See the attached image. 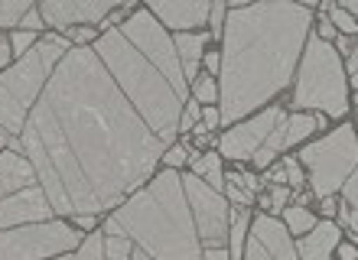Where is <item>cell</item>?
Returning <instances> with one entry per match:
<instances>
[{"instance_id":"obj_26","label":"cell","mask_w":358,"mask_h":260,"mask_svg":"<svg viewBox=\"0 0 358 260\" xmlns=\"http://www.w3.org/2000/svg\"><path fill=\"white\" fill-rule=\"evenodd\" d=\"M192 92H196V101H202V104H215L218 101V88H215V78H212V75L196 78Z\"/></svg>"},{"instance_id":"obj_4","label":"cell","mask_w":358,"mask_h":260,"mask_svg":"<svg viewBox=\"0 0 358 260\" xmlns=\"http://www.w3.org/2000/svg\"><path fill=\"white\" fill-rule=\"evenodd\" d=\"M108 238H124L150 260H202V241L182 176L166 169L104 222Z\"/></svg>"},{"instance_id":"obj_13","label":"cell","mask_w":358,"mask_h":260,"mask_svg":"<svg viewBox=\"0 0 358 260\" xmlns=\"http://www.w3.org/2000/svg\"><path fill=\"white\" fill-rule=\"evenodd\" d=\"M153 17L160 20L163 27H173L179 33H186L189 27H199V23H206L212 17V3L208 0H153L150 7H147Z\"/></svg>"},{"instance_id":"obj_2","label":"cell","mask_w":358,"mask_h":260,"mask_svg":"<svg viewBox=\"0 0 358 260\" xmlns=\"http://www.w3.org/2000/svg\"><path fill=\"white\" fill-rule=\"evenodd\" d=\"M313 27L310 3H231L222 56V124H235L287 88Z\"/></svg>"},{"instance_id":"obj_11","label":"cell","mask_w":358,"mask_h":260,"mask_svg":"<svg viewBox=\"0 0 358 260\" xmlns=\"http://www.w3.org/2000/svg\"><path fill=\"white\" fill-rule=\"evenodd\" d=\"M36 10L43 17V23L59 27L66 33V29H76V27H88V23H101L117 7L111 0H46Z\"/></svg>"},{"instance_id":"obj_43","label":"cell","mask_w":358,"mask_h":260,"mask_svg":"<svg viewBox=\"0 0 358 260\" xmlns=\"http://www.w3.org/2000/svg\"><path fill=\"white\" fill-rule=\"evenodd\" d=\"M206 65H208V72H222V56H218V52H208Z\"/></svg>"},{"instance_id":"obj_33","label":"cell","mask_w":358,"mask_h":260,"mask_svg":"<svg viewBox=\"0 0 358 260\" xmlns=\"http://www.w3.org/2000/svg\"><path fill=\"white\" fill-rule=\"evenodd\" d=\"M62 36H66L69 43H92V39H94V29L92 27H76V29H66Z\"/></svg>"},{"instance_id":"obj_17","label":"cell","mask_w":358,"mask_h":260,"mask_svg":"<svg viewBox=\"0 0 358 260\" xmlns=\"http://www.w3.org/2000/svg\"><path fill=\"white\" fill-rule=\"evenodd\" d=\"M316 130V117H310V114H293V117H283L277 127H273V133L267 137L264 150H271L273 157L280 153V150L293 147V143H300V140H306Z\"/></svg>"},{"instance_id":"obj_46","label":"cell","mask_w":358,"mask_h":260,"mask_svg":"<svg viewBox=\"0 0 358 260\" xmlns=\"http://www.w3.org/2000/svg\"><path fill=\"white\" fill-rule=\"evenodd\" d=\"M7 59H10V39H0V68L7 65Z\"/></svg>"},{"instance_id":"obj_49","label":"cell","mask_w":358,"mask_h":260,"mask_svg":"<svg viewBox=\"0 0 358 260\" xmlns=\"http://www.w3.org/2000/svg\"><path fill=\"white\" fill-rule=\"evenodd\" d=\"M76 224H78V228H92L94 218H92V215H82V218H76Z\"/></svg>"},{"instance_id":"obj_28","label":"cell","mask_w":358,"mask_h":260,"mask_svg":"<svg viewBox=\"0 0 358 260\" xmlns=\"http://www.w3.org/2000/svg\"><path fill=\"white\" fill-rule=\"evenodd\" d=\"M225 189H228V198H231V202H238V205H251V202H255V195H248L245 189H241V182H238V173H235V176H228Z\"/></svg>"},{"instance_id":"obj_47","label":"cell","mask_w":358,"mask_h":260,"mask_svg":"<svg viewBox=\"0 0 358 260\" xmlns=\"http://www.w3.org/2000/svg\"><path fill=\"white\" fill-rule=\"evenodd\" d=\"M339 49L352 56V52H355V43H352V36H339Z\"/></svg>"},{"instance_id":"obj_42","label":"cell","mask_w":358,"mask_h":260,"mask_svg":"<svg viewBox=\"0 0 358 260\" xmlns=\"http://www.w3.org/2000/svg\"><path fill=\"white\" fill-rule=\"evenodd\" d=\"M339 260H358V247H355V244H342V247H339Z\"/></svg>"},{"instance_id":"obj_12","label":"cell","mask_w":358,"mask_h":260,"mask_svg":"<svg viewBox=\"0 0 358 260\" xmlns=\"http://www.w3.org/2000/svg\"><path fill=\"white\" fill-rule=\"evenodd\" d=\"M52 205H49L46 192L39 186H29L23 192L10 195V198H0V231H10V228H23V224H43L52 222Z\"/></svg>"},{"instance_id":"obj_39","label":"cell","mask_w":358,"mask_h":260,"mask_svg":"<svg viewBox=\"0 0 358 260\" xmlns=\"http://www.w3.org/2000/svg\"><path fill=\"white\" fill-rule=\"evenodd\" d=\"M218 124H222V114H218L215 108H206V111H202V127H206V130H215Z\"/></svg>"},{"instance_id":"obj_44","label":"cell","mask_w":358,"mask_h":260,"mask_svg":"<svg viewBox=\"0 0 358 260\" xmlns=\"http://www.w3.org/2000/svg\"><path fill=\"white\" fill-rule=\"evenodd\" d=\"M202 260H228V247H218V251H202Z\"/></svg>"},{"instance_id":"obj_18","label":"cell","mask_w":358,"mask_h":260,"mask_svg":"<svg viewBox=\"0 0 358 260\" xmlns=\"http://www.w3.org/2000/svg\"><path fill=\"white\" fill-rule=\"evenodd\" d=\"M208 36H199V33H176V52L179 62H182V75L186 78H199V59H202V49H206Z\"/></svg>"},{"instance_id":"obj_25","label":"cell","mask_w":358,"mask_h":260,"mask_svg":"<svg viewBox=\"0 0 358 260\" xmlns=\"http://www.w3.org/2000/svg\"><path fill=\"white\" fill-rule=\"evenodd\" d=\"M104 254H108V260H131L134 244L124 241V238H108L104 234Z\"/></svg>"},{"instance_id":"obj_35","label":"cell","mask_w":358,"mask_h":260,"mask_svg":"<svg viewBox=\"0 0 358 260\" xmlns=\"http://www.w3.org/2000/svg\"><path fill=\"white\" fill-rule=\"evenodd\" d=\"M163 159H166V166H170V169H179L182 163H186V150H182V147H170Z\"/></svg>"},{"instance_id":"obj_38","label":"cell","mask_w":358,"mask_h":260,"mask_svg":"<svg viewBox=\"0 0 358 260\" xmlns=\"http://www.w3.org/2000/svg\"><path fill=\"white\" fill-rule=\"evenodd\" d=\"M287 202H290V189L273 186V192H271V205H273V208H283Z\"/></svg>"},{"instance_id":"obj_50","label":"cell","mask_w":358,"mask_h":260,"mask_svg":"<svg viewBox=\"0 0 358 260\" xmlns=\"http://www.w3.org/2000/svg\"><path fill=\"white\" fill-rule=\"evenodd\" d=\"M10 140H13V137H10V133H7V130H3V127H0V150H3V147H7V143H10Z\"/></svg>"},{"instance_id":"obj_24","label":"cell","mask_w":358,"mask_h":260,"mask_svg":"<svg viewBox=\"0 0 358 260\" xmlns=\"http://www.w3.org/2000/svg\"><path fill=\"white\" fill-rule=\"evenodd\" d=\"M326 17H329L332 27H339L345 36H355L358 33V20L352 17L349 10H342V7H332V3H326Z\"/></svg>"},{"instance_id":"obj_45","label":"cell","mask_w":358,"mask_h":260,"mask_svg":"<svg viewBox=\"0 0 358 260\" xmlns=\"http://www.w3.org/2000/svg\"><path fill=\"white\" fill-rule=\"evenodd\" d=\"M320 208H322V212H326V215H329V218H332V215H336V212H339V205H336V198H322V205H320Z\"/></svg>"},{"instance_id":"obj_27","label":"cell","mask_w":358,"mask_h":260,"mask_svg":"<svg viewBox=\"0 0 358 260\" xmlns=\"http://www.w3.org/2000/svg\"><path fill=\"white\" fill-rule=\"evenodd\" d=\"M283 173H287V182H290L293 189H300L306 179H303V166H300V159L296 157H287L283 159Z\"/></svg>"},{"instance_id":"obj_30","label":"cell","mask_w":358,"mask_h":260,"mask_svg":"<svg viewBox=\"0 0 358 260\" xmlns=\"http://www.w3.org/2000/svg\"><path fill=\"white\" fill-rule=\"evenodd\" d=\"M208 20H212V27H215L212 36H222V33H225L222 27H225V20H228V3H212V17Z\"/></svg>"},{"instance_id":"obj_41","label":"cell","mask_w":358,"mask_h":260,"mask_svg":"<svg viewBox=\"0 0 358 260\" xmlns=\"http://www.w3.org/2000/svg\"><path fill=\"white\" fill-rule=\"evenodd\" d=\"M271 163H273V153H271V150H264V147H261V150H257V153H255V169H267V166H271Z\"/></svg>"},{"instance_id":"obj_51","label":"cell","mask_w":358,"mask_h":260,"mask_svg":"<svg viewBox=\"0 0 358 260\" xmlns=\"http://www.w3.org/2000/svg\"><path fill=\"white\" fill-rule=\"evenodd\" d=\"M131 260H150V257H147V254H141V251H134V254H131Z\"/></svg>"},{"instance_id":"obj_31","label":"cell","mask_w":358,"mask_h":260,"mask_svg":"<svg viewBox=\"0 0 358 260\" xmlns=\"http://www.w3.org/2000/svg\"><path fill=\"white\" fill-rule=\"evenodd\" d=\"M342 198H345L349 208H358V169L345 179V186H342Z\"/></svg>"},{"instance_id":"obj_23","label":"cell","mask_w":358,"mask_h":260,"mask_svg":"<svg viewBox=\"0 0 358 260\" xmlns=\"http://www.w3.org/2000/svg\"><path fill=\"white\" fill-rule=\"evenodd\" d=\"M29 0H0V27H13L29 13Z\"/></svg>"},{"instance_id":"obj_20","label":"cell","mask_w":358,"mask_h":260,"mask_svg":"<svg viewBox=\"0 0 358 260\" xmlns=\"http://www.w3.org/2000/svg\"><path fill=\"white\" fill-rule=\"evenodd\" d=\"M192 176H199L202 182H208V186L215 189V192L225 186V179H222V159H218L215 153H206V157H199L196 163H192Z\"/></svg>"},{"instance_id":"obj_10","label":"cell","mask_w":358,"mask_h":260,"mask_svg":"<svg viewBox=\"0 0 358 260\" xmlns=\"http://www.w3.org/2000/svg\"><path fill=\"white\" fill-rule=\"evenodd\" d=\"M287 114L280 108H267L255 117V121L238 124L235 130H228L225 137L218 140V150L225 153L228 159H255V153L267 143V137L273 133V127L283 121Z\"/></svg>"},{"instance_id":"obj_53","label":"cell","mask_w":358,"mask_h":260,"mask_svg":"<svg viewBox=\"0 0 358 260\" xmlns=\"http://www.w3.org/2000/svg\"><path fill=\"white\" fill-rule=\"evenodd\" d=\"M352 59H355V62H358V43H355V52H352Z\"/></svg>"},{"instance_id":"obj_21","label":"cell","mask_w":358,"mask_h":260,"mask_svg":"<svg viewBox=\"0 0 358 260\" xmlns=\"http://www.w3.org/2000/svg\"><path fill=\"white\" fill-rule=\"evenodd\" d=\"M56 260H108V254H104V234H88L85 241L78 244L76 254H62V257Z\"/></svg>"},{"instance_id":"obj_6","label":"cell","mask_w":358,"mask_h":260,"mask_svg":"<svg viewBox=\"0 0 358 260\" xmlns=\"http://www.w3.org/2000/svg\"><path fill=\"white\" fill-rule=\"evenodd\" d=\"M293 108L306 114V108H320L329 117H342L349 111V92L342 75L339 52H332V43H322L320 36L306 39L300 78L293 92Z\"/></svg>"},{"instance_id":"obj_37","label":"cell","mask_w":358,"mask_h":260,"mask_svg":"<svg viewBox=\"0 0 358 260\" xmlns=\"http://www.w3.org/2000/svg\"><path fill=\"white\" fill-rule=\"evenodd\" d=\"M20 23H23V27H27V33H36V29L43 27V17H39V10L33 7V10H29V13H27V17L20 20Z\"/></svg>"},{"instance_id":"obj_15","label":"cell","mask_w":358,"mask_h":260,"mask_svg":"<svg viewBox=\"0 0 358 260\" xmlns=\"http://www.w3.org/2000/svg\"><path fill=\"white\" fill-rule=\"evenodd\" d=\"M251 238H257V241L264 244V247L277 260H300V254H296V244L290 241V231H287V228H283L277 218H271V215H261V218H255V231H251Z\"/></svg>"},{"instance_id":"obj_16","label":"cell","mask_w":358,"mask_h":260,"mask_svg":"<svg viewBox=\"0 0 358 260\" xmlns=\"http://www.w3.org/2000/svg\"><path fill=\"white\" fill-rule=\"evenodd\" d=\"M339 224L332 222H320L310 234H303L300 244H296V254L300 260H332V247H339Z\"/></svg>"},{"instance_id":"obj_8","label":"cell","mask_w":358,"mask_h":260,"mask_svg":"<svg viewBox=\"0 0 358 260\" xmlns=\"http://www.w3.org/2000/svg\"><path fill=\"white\" fill-rule=\"evenodd\" d=\"M85 241L66 222H43L23 224L0 231V260H46L56 254H66Z\"/></svg>"},{"instance_id":"obj_9","label":"cell","mask_w":358,"mask_h":260,"mask_svg":"<svg viewBox=\"0 0 358 260\" xmlns=\"http://www.w3.org/2000/svg\"><path fill=\"white\" fill-rule=\"evenodd\" d=\"M182 189H186L189 208L196 218V231L202 241V251H218L228 247V205L215 189L202 182L199 176H182Z\"/></svg>"},{"instance_id":"obj_19","label":"cell","mask_w":358,"mask_h":260,"mask_svg":"<svg viewBox=\"0 0 358 260\" xmlns=\"http://www.w3.org/2000/svg\"><path fill=\"white\" fill-rule=\"evenodd\" d=\"M248 212H235L231 218V231H228V260H245V234H248Z\"/></svg>"},{"instance_id":"obj_32","label":"cell","mask_w":358,"mask_h":260,"mask_svg":"<svg viewBox=\"0 0 358 260\" xmlns=\"http://www.w3.org/2000/svg\"><path fill=\"white\" fill-rule=\"evenodd\" d=\"M199 114H202V111H199V104L196 101H186V108H182V117H179V130H189V127H192V124L199 121Z\"/></svg>"},{"instance_id":"obj_48","label":"cell","mask_w":358,"mask_h":260,"mask_svg":"<svg viewBox=\"0 0 358 260\" xmlns=\"http://www.w3.org/2000/svg\"><path fill=\"white\" fill-rule=\"evenodd\" d=\"M342 10H349L352 17L358 20V0H345V3H342Z\"/></svg>"},{"instance_id":"obj_52","label":"cell","mask_w":358,"mask_h":260,"mask_svg":"<svg viewBox=\"0 0 358 260\" xmlns=\"http://www.w3.org/2000/svg\"><path fill=\"white\" fill-rule=\"evenodd\" d=\"M352 85H355V92H358V72H352Z\"/></svg>"},{"instance_id":"obj_29","label":"cell","mask_w":358,"mask_h":260,"mask_svg":"<svg viewBox=\"0 0 358 260\" xmlns=\"http://www.w3.org/2000/svg\"><path fill=\"white\" fill-rule=\"evenodd\" d=\"M245 260H277L271 251H267L264 244L257 241V238H248V247H245Z\"/></svg>"},{"instance_id":"obj_36","label":"cell","mask_w":358,"mask_h":260,"mask_svg":"<svg viewBox=\"0 0 358 260\" xmlns=\"http://www.w3.org/2000/svg\"><path fill=\"white\" fill-rule=\"evenodd\" d=\"M238 182H241V189H245L248 195H255L257 186H261V179H257L255 173H238Z\"/></svg>"},{"instance_id":"obj_5","label":"cell","mask_w":358,"mask_h":260,"mask_svg":"<svg viewBox=\"0 0 358 260\" xmlns=\"http://www.w3.org/2000/svg\"><path fill=\"white\" fill-rule=\"evenodd\" d=\"M66 52H69L66 36H46L43 43H36L33 52H27L0 78V127L7 130L13 140L23 137L29 111L36 108L39 94L46 92L49 78L56 72V65L66 59Z\"/></svg>"},{"instance_id":"obj_14","label":"cell","mask_w":358,"mask_h":260,"mask_svg":"<svg viewBox=\"0 0 358 260\" xmlns=\"http://www.w3.org/2000/svg\"><path fill=\"white\" fill-rule=\"evenodd\" d=\"M36 182V169L20 153H0V198L23 192Z\"/></svg>"},{"instance_id":"obj_3","label":"cell","mask_w":358,"mask_h":260,"mask_svg":"<svg viewBox=\"0 0 358 260\" xmlns=\"http://www.w3.org/2000/svg\"><path fill=\"white\" fill-rule=\"evenodd\" d=\"M94 52L117 78L124 94L143 114L153 133L173 147L179 133V117L189 101V82L182 75L176 46L150 10H134L121 27H111Z\"/></svg>"},{"instance_id":"obj_22","label":"cell","mask_w":358,"mask_h":260,"mask_svg":"<svg viewBox=\"0 0 358 260\" xmlns=\"http://www.w3.org/2000/svg\"><path fill=\"white\" fill-rule=\"evenodd\" d=\"M313 228H316V218H313V212L306 208V205H293V208H287V231L290 234H310Z\"/></svg>"},{"instance_id":"obj_1","label":"cell","mask_w":358,"mask_h":260,"mask_svg":"<svg viewBox=\"0 0 358 260\" xmlns=\"http://www.w3.org/2000/svg\"><path fill=\"white\" fill-rule=\"evenodd\" d=\"M20 150L56 215H98L147 182L166 157L94 49H69L29 111Z\"/></svg>"},{"instance_id":"obj_7","label":"cell","mask_w":358,"mask_h":260,"mask_svg":"<svg viewBox=\"0 0 358 260\" xmlns=\"http://www.w3.org/2000/svg\"><path fill=\"white\" fill-rule=\"evenodd\" d=\"M300 166L310 169V182H313V192L322 198H332L345 186V179L352 176L358 169V137H355V127H339L332 130L329 137L316 140L310 147L303 150L300 157Z\"/></svg>"},{"instance_id":"obj_40","label":"cell","mask_w":358,"mask_h":260,"mask_svg":"<svg viewBox=\"0 0 358 260\" xmlns=\"http://www.w3.org/2000/svg\"><path fill=\"white\" fill-rule=\"evenodd\" d=\"M316 36H320L322 43H329V39L336 36V27H332V23H329V17H326V20H320V23H316Z\"/></svg>"},{"instance_id":"obj_34","label":"cell","mask_w":358,"mask_h":260,"mask_svg":"<svg viewBox=\"0 0 358 260\" xmlns=\"http://www.w3.org/2000/svg\"><path fill=\"white\" fill-rule=\"evenodd\" d=\"M33 46V33H27V29H23V33H13V36H10V49H13V52H27V49Z\"/></svg>"}]
</instances>
